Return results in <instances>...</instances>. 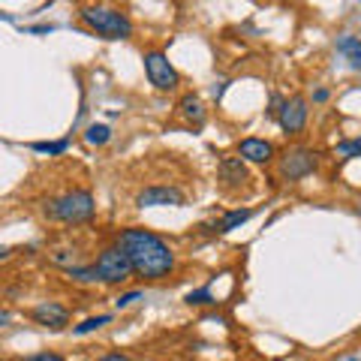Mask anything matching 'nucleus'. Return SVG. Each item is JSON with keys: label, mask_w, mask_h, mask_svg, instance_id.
Returning a JSON list of instances; mask_svg holds the SVG:
<instances>
[{"label": "nucleus", "mask_w": 361, "mask_h": 361, "mask_svg": "<svg viewBox=\"0 0 361 361\" xmlns=\"http://www.w3.org/2000/svg\"><path fill=\"white\" fill-rule=\"evenodd\" d=\"M337 49H341L343 54H349V51H355V49H361V42H358L355 37H343L341 42H337Z\"/></svg>", "instance_id": "20"}, {"label": "nucleus", "mask_w": 361, "mask_h": 361, "mask_svg": "<svg viewBox=\"0 0 361 361\" xmlns=\"http://www.w3.org/2000/svg\"><path fill=\"white\" fill-rule=\"evenodd\" d=\"M253 217V208H238V211H229L226 217L217 223V232H232V229H238V226H244L247 220Z\"/></svg>", "instance_id": "13"}, {"label": "nucleus", "mask_w": 361, "mask_h": 361, "mask_svg": "<svg viewBox=\"0 0 361 361\" xmlns=\"http://www.w3.org/2000/svg\"><path fill=\"white\" fill-rule=\"evenodd\" d=\"M94 196H90V190H70V193H63L61 199H51L45 214L61 223H85L94 217Z\"/></svg>", "instance_id": "3"}, {"label": "nucleus", "mask_w": 361, "mask_h": 361, "mask_svg": "<svg viewBox=\"0 0 361 361\" xmlns=\"http://www.w3.org/2000/svg\"><path fill=\"white\" fill-rule=\"evenodd\" d=\"M66 148H70V142L61 139V142H37L33 145V151L37 154H63Z\"/></svg>", "instance_id": "17"}, {"label": "nucleus", "mask_w": 361, "mask_h": 361, "mask_svg": "<svg viewBox=\"0 0 361 361\" xmlns=\"http://www.w3.org/2000/svg\"><path fill=\"white\" fill-rule=\"evenodd\" d=\"M277 121H280V127H283L286 135H298L304 130V123H307V99L304 97L286 99L283 109L277 111Z\"/></svg>", "instance_id": "7"}, {"label": "nucleus", "mask_w": 361, "mask_h": 361, "mask_svg": "<svg viewBox=\"0 0 361 361\" xmlns=\"http://www.w3.org/2000/svg\"><path fill=\"white\" fill-rule=\"evenodd\" d=\"M94 268H97V274H99L103 283H127V280L133 277V262H130V256L123 253L121 244L103 247Z\"/></svg>", "instance_id": "4"}, {"label": "nucleus", "mask_w": 361, "mask_h": 361, "mask_svg": "<svg viewBox=\"0 0 361 361\" xmlns=\"http://www.w3.org/2000/svg\"><path fill=\"white\" fill-rule=\"evenodd\" d=\"M220 180H223V187H241L244 180H250V175H247V166L241 157H223L220 160Z\"/></svg>", "instance_id": "11"}, {"label": "nucleus", "mask_w": 361, "mask_h": 361, "mask_svg": "<svg viewBox=\"0 0 361 361\" xmlns=\"http://www.w3.org/2000/svg\"><path fill=\"white\" fill-rule=\"evenodd\" d=\"M178 111H180V118H184L187 123H193V127H202V123H205V106H202V99L196 94L180 97Z\"/></svg>", "instance_id": "12"}, {"label": "nucleus", "mask_w": 361, "mask_h": 361, "mask_svg": "<svg viewBox=\"0 0 361 361\" xmlns=\"http://www.w3.org/2000/svg\"><path fill=\"white\" fill-rule=\"evenodd\" d=\"M238 157L241 160H250V163H271V157H274V145L250 135V139L238 142Z\"/></svg>", "instance_id": "10"}, {"label": "nucleus", "mask_w": 361, "mask_h": 361, "mask_svg": "<svg viewBox=\"0 0 361 361\" xmlns=\"http://www.w3.org/2000/svg\"><path fill=\"white\" fill-rule=\"evenodd\" d=\"M337 157H361V139L341 142L337 145Z\"/></svg>", "instance_id": "18"}, {"label": "nucleus", "mask_w": 361, "mask_h": 361, "mask_svg": "<svg viewBox=\"0 0 361 361\" xmlns=\"http://www.w3.org/2000/svg\"><path fill=\"white\" fill-rule=\"evenodd\" d=\"M30 319L45 325V329H51V331H63L66 325H70V310L61 307V304H54V301H42L30 310Z\"/></svg>", "instance_id": "9"}, {"label": "nucleus", "mask_w": 361, "mask_h": 361, "mask_svg": "<svg viewBox=\"0 0 361 361\" xmlns=\"http://www.w3.org/2000/svg\"><path fill=\"white\" fill-rule=\"evenodd\" d=\"M187 304H217V298L211 295V289H196L187 295Z\"/></svg>", "instance_id": "19"}, {"label": "nucleus", "mask_w": 361, "mask_h": 361, "mask_svg": "<svg viewBox=\"0 0 361 361\" xmlns=\"http://www.w3.org/2000/svg\"><path fill=\"white\" fill-rule=\"evenodd\" d=\"M25 361H63V355H58V353H37V355H27Z\"/></svg>", "instance_id": "21"}, {"label": "nucleus", "mask_w": 361, "mask_h": 361, "mask_svg": "<svg viewBox=\"0 0 361 361\" xmlns=\"http://www.w3.org/2000/svg\"><path fill=\"white\" fill-rule=\"evenodd\" d=\"M13 256V247H0V262H4V259H9Z\"/></svg>", "instance_id": "26"}, {"label": "nucleus", "mask_w": 361, "mask_h": 361, "mask_svg": "<svg viewBox=\"0 0 361 361\" xmlns=\"http://www.w3.org/2000/svg\"><path fill=\"white\" fill-rule=\"evenodd\" d=\"M349 361H361V358H349Z\"/></svg>", "instance_id": "28"}, {"label": "nucleus", "mask_w": 361, "mask_h": 361, "mask_svg": "<svg viewBox=\"0 0 361 361\" xmlns=\"http://www.w3.org/2000/svg\"><path fill=\"white\" fill-rule=\"evenodd\" d=\"M313 169H316V154H310L307 148H292L283 154V160H280V175L286 180L307 178Z\"/></svg>", "instance_id": "6"}, {"label": "nucleus", "mask_w": 361, "mask_h": 361, "mask_svg": "<svg viewBox=\"0 0 361 361\" xmlns=\"http://www.w3.org/2000/svg\"><path fill=\"white\" fill-rule=\"evenodd\" d=\"M9 322H13V316H9V313H4V310H0V325H9Z\"/></svg>", "instance_id": "27"}, {"label": "nucleus", "mask_w": 361, "mask_h": 361, "mask_svg": "<svg viewBox=\"0 0 361 361\" xmlns=\"http://www.w3.org/2000/svg\"><path fill=\"white\" fill-rule=\"evenodd\" d=\"M111 322V316L103 313V316H90V319H85L82 325H75V334H90V331H97V329H103V325Z\"/></svg>", "instance_id": "15"}, {"label": "nucleus", "mask_w": 361, "mask_h": 361, "mask_svg": "<svg viewBox=\"0 0 361 361\" xmlns=\"http://www.w3.org/2000/svg\"><path fill=\"white\" fill-rule=\"evenodd\" d=\"M139 298H142V292H127V295H121L115 304H118V307H130V304L139 301Z\"/></svg>", "instance_id": "22"}, {"label": "nucleus", "mask_w": 361, "mask_h": 361, "mask_svg": "<svg viewBox=\"0 0 361 361\" xmlns=\"http://www.w3.org/2000/svg\"><path fill=\"white\" fill-rule=\"evenodd\" d=\"M66 274H70L73 280H82V283H94V280H99L97 268H75V265H70L66 268Z\"/></svg>", "instance_id": "16"}, {"label": "nucleus", "mask_w": 361, "mask_h": 361, "mask_svg": "<svg viewBox=\"0 0 361 361\" xmlns=\"http://www.w3.org/2000/svg\"><path fill=\"white\" fill-rule=\"evenodd\" d=\"M349 63L355 66V70H361V49H355V51H349Z\"/></svg>", "instance_id": "24"}, {"label": "nucleus", "mask_w": 361, "mask_h": 361, "mask_svg": "<svg viewBox=\"0 0 361 361\" xmlns=\"http://www.w3.org/2000/svg\"><path fill=\"white\" fill-rule=\"evenodd\" d=\"M115 244H121L123 253L130 256L133 274H139L145 280H163V277L172 274L175 253L157 232H151V229H123Z\"/></svg>", "instance_id": "1"}, {"label": "nucleus", "mask_w": 361, "mask_h": 361, "mask_svg": "<svg viewBox=\"0 0 361 361\" xmlns=\"http://www.w3.org/2000/svg\"><path fill=\"white\" fill-rule=\"evenodd\" d=\"M82 21L106 39H130L133 37V21L123 13H118V9H109V6H85Z\"/></svg>", "instance_id": "2"}, {"label": "nucleus", "mask_w": 361, "mask_h": 361, "mask_svg": "<svg viewBox=\"0 0 361 361\" xmlns=\"http://www.w3.org/2000/svg\"><path fill=\"white\" fill-rule=\"evenodd\" d=\"M135 205L139 208H163V205H184V193L178 187H145L139 196H135Z\"/></svg>", "instance_id": "8"}, {"label": "nucleus", "mask_w": 361, "mask_h": 361, "mask_svg": "<svg viewBox=\"0 0 361 361\" xmlns=\"http://www.w3.org/2000/svg\"><path fill=\"white\" fill-rule=\"evenodd\" d=\"M145 75L157 90H175L180 85V75L169 63L166 51H145Z\"/></svg>", "instance_id": "5"}, {"label": "nucleus", "mask_w": 361, "mask_h": 361, "mask_svg": "<svg viewBox=\"0 0 361 361\" xmlns=\"http://www.w3.org/2000/svg\"><path fill=\"white\" fill-rule=\"evenodd\" d=\"M85 139H87L90 145H106V142L111 139V130L106 127V123H90L87 133H85Z\"/></svg>", "instance_id": "14"}, {"label": "nucleus", "mask_w": 361, "mask_h": 361, "mask_svg": "<svg viewBox=\"0 0 361 361\" xmlns=\"http://www.w3.org/2000/svg\"><path fill=\"white\" fill-rule=\"evenodd\" d=\"M99 361H133V358H130V355H123V353H106Z\"/></svg>", "instance_id": "23"}, {"label": "nucleus", "mask_w": 361, "mask_h": 361, "mask_svg": "<svg viewBox=\"0 0 361 361\" xmlns=\"http://www.w3.org/2000/svg\"><path fill=\"white\" fill-rule=\"evenodd\" d=\"M313 99H316V103H325V99H329V90H316Z\"/></svg>", "instance_id": "25"}]
</instances>
